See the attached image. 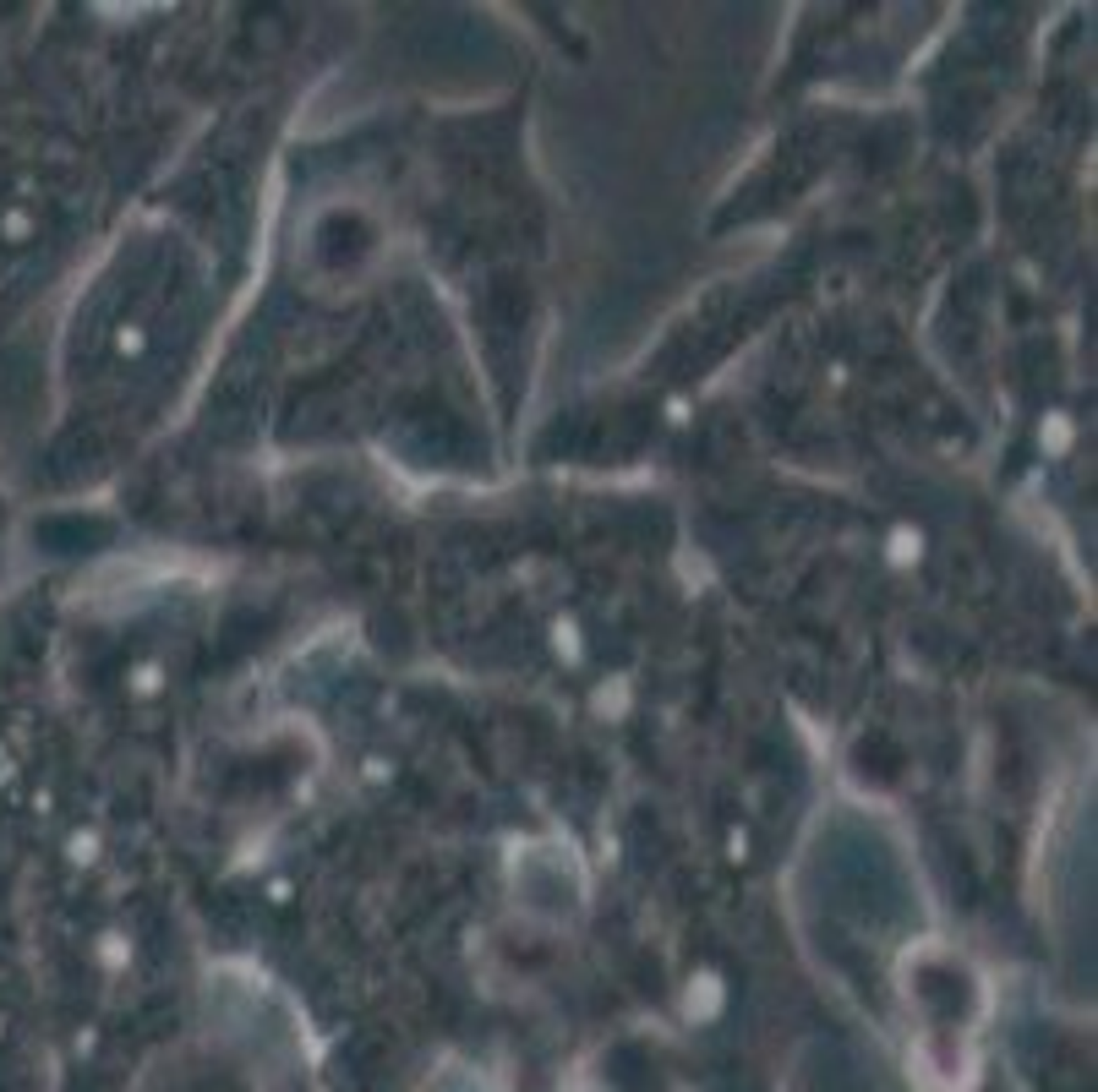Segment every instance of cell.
I'll list each match as a JSON object with an SVG mask.
<instances>
[{"mask_svg": "<svg viewBox=\"0 0 1098 1092\" xmlns=\"http://www.w3.org/2000/svg\"><path fill=\"white\" fill-rule=\"evenodd\" d=\"M918 546H924V535H918V530H897V535H891V557H897V563H907V557H918Z\"/></svg>", "mask_w": 1098, "mask_h": 1092, "instance_id": "1", "label": "cell"}, {"mask_svg": "<svg viewBox=\"0 0 1098 1092\" xmlns=\"http://www.w3.org/2000/svg\"><path fill=\"white\" fill-rule=\"evenodd\" d=\"M153 689H159V667H143L137 672V694H153Z\"/></svg>", "mask_w": 1098, "mask_h": 1092, "instance_id": "2", "label": "cell"}]
</instances>
